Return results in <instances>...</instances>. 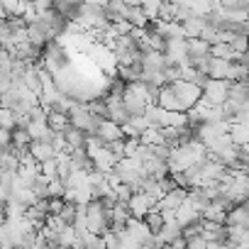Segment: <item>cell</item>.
Wrapping results in <instances>:
<instances>
[{"mask_svg": "<svg viewBox=\"0 0 249 249\" xmlns=\"http://www.w3.org/2000/svg\"><path fill=\"white\" fill-rule=\"evenodd\" d=\"M203 159H205V147L198 140H191L188 144L171 149V154L166 159V169H169V174H183L191 166H200Z\"/></svg>", "mask_w": 249, "mask_h": 249, "instance_id": "obj_1", "label": "cell"}, {"mask_svg": "<svg viewBox=\"0 0 249 249\" xmlns=\"http://www.w3.org/2000/svg\"><path fill=\"white\" fill-rule=\"evenodd\" d=\"M169 86H171V90H174V95H176V100L181 105V112H188L203 98V88H198V86H193L188 81H176V83H169Z\"/></svg>", "mask_w": 249, "mask_h": 249, "instance_id": "obj_2", "label": "cell"}, {"mask_svg": "<svg viewBox=\"0 0 249 249\" xmlns=\"http://www.w3.org/2000/svg\"><path fill=\"white\" fill-rule=\"evenodd\" d=\"M161 54H164L166 66H188V42L186 39H166Z\"/></svg>", "mask_w": 249, "mask_h": 249, "instance_id": "obj_3", "label": "cell"}, {"mask_svg": "<svg viewBox=\"0 0 249 249\" xmlns=\"http://www.w3.org/2000/svg\"><path fill=\"white\" fill-rule=\"evenodd\" d=\"M105 230H107L105 210L100 208V203H98V200H90V203L86 205V232H88V234L100 237Z\"/></svg>", "mask_w": 249, "mask_h": 249, "instance_id": "obj_4", "label": "cell"}, {"mask_svg": "<svg viewBox=\"0 0 249 249\" xmlns=\"http://www.w3.org/2000/svg\"><path fill=\"white\" fill-rule=\"evenodd\" d=\"M227 88H230L227 81H213V78H208L205 86H203V98L200 100H205L213 107H220L227 100Z\"/></svg>", "mask_w": 249, "mask_h": 249, "instance_id": "obj_5", "label": "cell"}, {"mask_svg": "<svg viewBox=\"0 0 249 249\" xmlns=\"http://www.w3.org/2000/svg\"><path fill=\"white\" fill-rule=\"evenodd\" d=\"M154 205H157V203H154L149 196H144L142 191L132 193V198L127 200V210H130V217H132V220H144L147 213L154 210Z\"/></svg>", "mask_w": 249, "mask_h": 249, "instance_id": "obj_6", "label": "cell"}, {"mask_svg": "<svg viewBox=\"0 0 249 249\" xmlns=\"http://www.w3.org/2000/svg\"><path fill=\"white\" fill-rule=\"evenodd\" d=\"M95 137L103 140V144L115 142V140H124V137H122V130H120V124H115V122H110V120H100V122H98Z\"/></svg>", "mask_w": 249, "mask_h": 249, "instance_id": "obj_7", "label": "cell"}, {"mask_svg": "<svg viewBox=\"0 0 249 249\" xmlns=\"http://www.w3.org/2000/svg\"><path fill=\"white\" fill-rule=\"evenodd\" d=\"M157 107H161L164 112H181V105H178V100H176V95H174V90H171V86H169V83L159 88Z\"/></svg>", "mask_w": 249, "mask_h": 249, "instance_id": "obj_8", "label": "cell"}, {"mask_svg": "<svg viewBox=\"0 0 249 249\" xmlns=\"http://www.w3.org/2000/svg\"><path fill=\"white\" fill-rule=\"evenodd\" d=\"M166 61H164V54L159 52H144L142 59H140V69L147 71V73H157V71H164Z\"/></svg>", "mask_w": 249, "mask_h": 249, "instance_id": "obj_9", "label": "cell"}, {"mask_svg": "<svg viewBox=\"0 0 249 249\" xmlns=\"http://www.w3.org/2000/svg\"><path fill=\"white\" fill-rule=\"evenodd\" d=\"M183 200H186V191H183V188H174V191H169V193L154 205V210H157V213H159V210H176Z\"/></svg>", "mask_w": 249, "mask_h": 249, "instance_id": "obj_10", "label": "cell"}, {"mask_svg": "<svg viewBox=\"0 0 249 249\" xmlns=\"http://www.w3.org/2000/svg\"><path fill=\"white\" fill-rule=\"evenodd\" d=\"M178 237H181V227L176 222H164L161 230L154 234V242H157V247H164V244H171Z\"/></svg>", "mask_w": 249, "mask_h": 249, "instance_id": "obj_11", "label": "cell"}, {"mask_svg": "<svg viewBox=\"0 0 249 249\" xmlns=\"http://www.w3.org/2000/svg\"><path fill=\"white\" fill-rule=\"evenodd\" d=\"M225 244H230V247L249 244V230H247V227H234V225H225Z\"/></svg>", "mask_w": 249, "mask_h": 249, "instance_id": "obj_12", "label": "cell"}, {"mask_svg": "<svg viewBox=\"0 0 249 249\" xmlns=\"http://www.w3.org/2000/svg\"><path fill=\"white\" fill-rule=\"evenodd\" d=\"M25 130H27V135H30V140H32V142H49V140H52V135H54V132L47 127V120L30 122Z\"/></svg>", "mask_w": 249, "mask_h": 249, "instance_id": "obj_13", "label": "cell"}, {"mask_svg": "<svg viewBox=\"0 0 249 249\" xmlns=\"http://www.w3.org/2000/svg\"><path fill=\"white\" fill-rule=\"evenodd\" d=\"M225 225H234V227H247V225H249V208H247V203L230 208V210H227V220H225Z\"/></svg>", "mask_w": 249, "mask_h": 249, "instance_id": "obj_14", "label": "cell"}, {"mask_svg": "<svg viewBox=\"0 0 249 249\" xmlns=\"http://www.w3.org/2000/svg\"><path fill=\"white\" fill-rule=\"evenodd\" d=\"M27 152H30V157H32L37 164L54 159V149H52V144H49V142H32V144L27 147Z\"/></svg>", "mask_w": 249, "mask_h": 249, "instance_id": "obj_15", "label": "cell"}, {"mask_svg": "<svg viewBox=\"0 0 249 249\" xmlns=\"http://www.w3.org/2000/svg\"><path fill=\"white\" fill-rule=\"evenodd\" d=\"M230 142L234 147H244L249 142V124H239V122H232L230 124V132H227Z\"/></svg>", "mask_w": 249, "mask_h": 249, "instance_id": "obj_16", "label": "cell"}, {"mask_svg": "<svg viewBox=\"0 0 249 249\" xmlns=\"http://www.w3.org/2000/svg\"><path fill=\"white\" fill-rule=\"evenodd\" d=\"M47 127L54 132V135H64L71 124H69V115H61V112H49L47 115Z\"/></svg>", "mask_w": 249, "mask_h": 249, "instance_id": "obj_17", "label": "cell"}, {"mask_svg": "<svg viewBox=\"0 0 249 249\" xmlns=\"http://www.w3.org/2000/svg\"><path fill=\"white\" fill-rule=\"evenodd\" d=\"M181 30H183L186 39H198L200 32L205 30V20L203 18H188L186 22H181Z\"/></svg>", "mask_w": 249, "mask_h": 249, "instance_id": "obj_18", "label": "cell"}, {"mask_svg": "<svg viewBox=\"0 0 249 249\" xmlns=\"http://www.w3.org/2000/svg\"><path fill=\"white\" fill-rule=\"evenodd\" d=\"M25 32H27V44H32V47H37V49H44V47L49 44L47 32H44L39 25H27Z\"/></svg>", "mask_w": 249, "mask_h": 249, "instance_id": "obj_19", "label": "cell"}, {"mask_svg": "<svg viewBox=\"0 0 249 249\" xmlns=\"http://www.w3.org/2000/svg\"><path fill=\"white\" fill-rule=\"evenodd\" d=\"M227 100H232V103H249V86H247V81L230 83V88H227Z\"/></svg>", "mask_w": 249, "mask_h": 249, "instance_id": "obj_20", "label": "cell"}, {"mask_svg": "<svg viewBox=\"0 0 249 249\" xmlns=\"http://www.w3.org/2000/svg\"><path fill=\"white\" fill-rule=\"evenodd\" d=\"M64 140H66V154H71L73 149H83V140H86V135L83 132H78V130H66L64 132Z\"/></svg>", "mask_w": 249, "mask_h": 249, "instance_id": "obj_21", "label": "cell"}, {"mask_svg": "<svg viewBox=\"0 0 249 249\" xmlns=\"http://www.w3.org/2000/svg\"><path fill=\"white\" fill-rule=\"evenodd\" d=\"M18 154L8 147V149H0V171H18Z\"/></svg>", "mask_w": 249, "mask_h": 249, "instance_id": "obj_22", "label": "cell"}, {"mask_svg": "<svg viewBox=\"0 0 249 249\" xmlns=\"http://www.w3.org/2000/svg\"><path fill=\"white\" fill-rule=\"evenodd\" d=\"M140 10H142V15L149 20V25L154 22V20H159V13H161V3L159 0H147V3H142L140 5Z\"/></svg>", "mask_w": 249, "mask_h": 249, "instance_id": "obj_23", "label": "cell"}, {"mask_svg": "<svg viewBox=\"0 0 249 249\" xmlns=\"http://www.w3.org/2000/svg\"><path fill=\"white\" fill-rule=\"evenodd\" d=\"M27 5L30 3H20V0H8V3H3V10H5V15L8 18H22L25 13H27Z\"/></svg>", "mask_w": 249, "mask_h": 249, "instance_id": "obj_24", "label": "cell"}, {"mask_svg": "<svg viewBox=\"0 0 249 249\" xmlns=\"http://www.w3.org/2000/svg\"><path fill=\"white\" fill-rule=\"evenodd\" d=\"M166 127H174V130H183V127H188V117H186V112H166Z\"/></svg>", "mask_w": 249, "mask_h": 249, "instance_id": "obj_25", "label": "cell"}, {"mask_svg": "<svg viewBox=\"0 0 249 249\" xmlns=\"http://www.w3.org/2000/svg\"><path fill=\"white\" fill-rule=\"evenodd\" d=\"M0 130H5V132H13L15 130V112L13 110L0 107Z\"/></svg>", "mask_w": 249, "mask_h": 249, "instance_id": "obj_26", "label": "cell"}, {"mask_svg": "<svg viewBox=\"0 0 249 249\" xmlns=\"http://www.w3.org/2000/svg\"><path fill=\"white\" fill-rule=\"evenodd\" d=\"M142 222H144V225L149 227V232H152V234H157V232L161 230V225H164V220H161V215H159L157 210H152V213H147V217H144Z\"/></svg>", "mask_w": 249, "mask_h": 249, "instance_id": "obj_27", "label": "cell"}, {"mask_svg": "<svg viewBox=\"0 0 249 249\" xmlns=\"http://www.w3.org/2000/svg\"><path fill=\"white\" fill-rule=\"evenodd\" d=\"M64 183L59 181V178H52L49 183H47V198H61L64 196Z\"/></svg>", "mask_w": 249, "mask_h": 249, "instance_id": "obj_28", "label": "cell"}, {"mask_svg": "<svg viewBox=\"0 0 249 249\" xmlns=\"http://www.w3.org/2000/svg\"><path fill=\"white\" fill-rule=\"evenodd\" d=\"M112 193H115L117 203H122V205H127V200L132 198V193H135V191H132L130 186H124V183H120V186H117V188H115Z\"/></svg>", "mask_w": 249, "mask_h": 249, "instance_id": "obj_29", "label": "cell"}, {"mask_svg": "<svg viewBox=\"0 0 249 249\" xmlns=\"http://www.w3.org/2000/svg\"><path fill=\"white\" fill-rule=\"evenodd\" d=\"M105 149L112 154V159H122V154H124V140H115V142H107L105 144Z\"/></svg>", "mask_w": 249, "mask_h": 249, "instance_id": "obj_30", "label": "cell"}, {"mask_svg": "<svg viewBox=\"0 0 249 249\" xmlns=\"http://www.w3.org/2000/svg\"><path fill=\"white\" fill-rule=\"evenodd\" d=\"M39 174H42L44 178H49V181H52V178H59V176H56V161H54V159L42 161V164H39Z\"/></svg>", "mask_w": 249, "mask_h": 249, "instance_id": "obj_31", "label": "cell"}, {"mask_svg": "<svg viewBox=\"0 0 249 249\" xmlns=\"http://www.w3.org/2000/svg\"><path fill=\"white\" fill-rule=\"evenodd\" d=\"M64 225H73V217H76V205H66L64 203V208H61V213L56 215Z\"/></svg>", "mask_w": 249, "mask_h": 249, "instance_id": "obj_32", "label": "cell"}, {"mask_svg": "<svg viewBox=\"0 0 249 249\" xmlns=\"http://www.w3.org/2000/svg\"><path fill=\"white\" fill-rule=\"evenodd\" d=\"M100 239H103V247H105V249H117V247H120V237H117L115 232H110V230H105V232L100 234Z\"/></svg>", "mask_w": 249, "mask_h": 249, "instance_id": "obj_33", "label": "cell"}, {"mask_svg": "<svg viewBox=\"0 0 249 249\" xmlns=\"http://www.w3.org/2000/svg\"><path fill=\"white\" fill-rule=\"evenodd\" d=\"M137 147H140V140H135V137L124 140V154H122V159H130V157H135Z\"/></svg>", "mask_w": 249, "mask_h": 249, "instance_id": "obj_34", "label": "cell"}, {"mask_svg": "<svg viewBox=\"0 0 249 249\" xmlns=\"http://www.w3.org/2000/svg\"><path fill=\"white\" fill-rule=\"evenodd\" d=\"M64 208V200L61 198H49L47 200V215H59Z\"/></svg>", "mask_w": 249, "mask_h": 249, "instance_id": "obj_35", "label": "cell"}, {"mask_svg": "<svg viewBox=\"0 0 249 249\" xmlns=\"http://www.w3.org/2000/svg\"><path fill=\"white\" fill-rule=\"evenodd\" d=\"M230 47L237 52V54H247V37H234L230 42Z\"/></svg>", "mask_w": 249, "mask_h": 249, "instance_id": "obj_36", "label": "cell"}, {"mask_svg": "<svg viewBox=\"0 0 249 249\" xmlns=\"http://www.w3.org/2000/svg\"><path fill=\"white\" fill-rule=\"evenodd\" d=\"M10 147V132L0 130V149H8Z\"/></svg>", "mask_w": 249, "mask_h": 249, "instance_id": "obj_37", "label": "cell"}, {"mask_svg": "<svg viewBox=\"0 0 249 249\" xmlns=\"http://www.w3.org/2000/svg\"><path fill=\"white\" fill-rule=\"evenodd\" d=\"M169 249H186V239H183V237H178V239H174V242L169 244Z\"/></svg>", "mask_w": 249, "mask_h": 249, "instance_id": "obj_38", "label": "cell"}, {"mask_svg": "<svg viewBox=\"0 0 249 249\" xmlns=\"http://www.w3.org/2000/svg\"><path fill=\"white\" fill-rule=\"evenodd\" d=\"M8 198H10V191L0 186V205H5V203H8Z\"/></svg>", "mask_w": 249, "mask_h": 249, "instance_id": "obj_39", "label": "cell"}, {"mask_svg": "<svg viewBox=\"0 0 249 249\" xmlns=\"http://www.w3.org/2000/svg\"><path fill=\"white\" fill-rule=\"evenodd\" d=\"M3 32H8V27H5V22L0 20V37H3Z\"/></svg>", "mask_w": 249, "mask_h": 249, "instance_id": "obj_40", "label": "cell"}, {"mask_svg": "<svg viewBox=\"0 0 249 249\" xmlns=\"http://www.w3.org/2000/svg\"><path fill=\"white\" fill-rule=\"evenodd\" d=\"M234 249H249V244H239V247H234Z\"/></svg>", "mask_w": 249, "mask_h": 249, "instance_id": "obj_41", "label": "cell"}, {"mask_svg": "<svg viewBox=\"0 0 249 249\" xmlns=\"http://www.w3.org/2000/svg\"><path fill=\"white\" fill-rule=\"evenodd\" d=\"M142 249H159V247H142Z\"/></svg>", "mask_w": 249, "mask_h": 249, "instance_id": "obj_42", "label": "cell"}]
</instances>
